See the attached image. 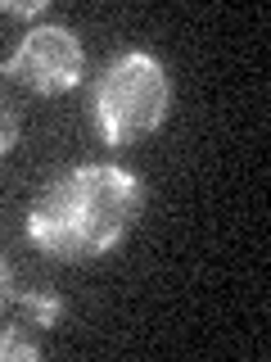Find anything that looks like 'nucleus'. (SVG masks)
<instances>
[{"instance_id":"7","label":"nucleus","mask_w":271,"mask_h":362,"mask_svg":"<svg viewBox=\"0 0 271 362\" xmlns=\"http://www.w3.org/2000/svg\"><path fill=\"white\" fill-rule=\"evenodd\" d=\"M0 14H18V18H37V14H45V0H0Z\"/></svg>"},{"instance_id":"2","label":"nucleus","mask_w":271,"mask_h":362,"mask_svg":"<svg viewBox=\"0 0 271 362\" xmlns=\"http://www.w3.org/2000/svg\"><path fill=\"white\" fill-rule=\"evenodd\" d=\"M90 109H95L100 141L104 145H131V141H140V136L163 127L167 109H172V77L158 64V54L127 50L95 77Z\"/></svg>"},{"instance_id":"4","label":"nucleus","mask_w":271,"mask_h":362,"mask_svg":"<svg viewBox=\"0 0 271 362\" xmlns=\"http://www.w3.org/2000/svg\"><path fill=\"white\" fill-rule=\"evenodd\" d=\"M14 299H18L23 317H28V326H54L59 313H64V299L54 290H23V294H14Z\"/></svg>"},{"instance_id":"6","label":"nucleus","mask_w":271,"mask_h":362,"mask_svg":"<svg viewBox=\"0 0 271 362\" xmlns=\"http://www.w3.org/2000/svg\"><path fill=\"white\" fill-rule=\"evenodd\" d=\"M14 141H18V113L9 100H0V158L14 150Z\"/></svg>"},{"instance_id":"8","label":"nucleus","mask_w":271,"mask_h":362,"mask_svg":"<svg viewBox=\"0 0 271 362\" xmlns=\"http://www.w3.org/2000/svg\"><path fill=\"white\" fill-rule=\"evenodd\" d=\"M9 303H14V267L0 258V313H5Z\"/></svg>"},{"instance_id":"1","label":"nucleus","mask_w":271,"mask_h":362,"mask_svg":"<svg viewBox=\"0 0 271 362\" xmlns=\"http://www.w3.org/2000/svg\"><path fill=\"white\" fill-rule=\"evenodd\" d=\"M145 209V181L118 163H77L28 209V240L59 263H90L131 235Z\"/></svg>"},{"instance_id":"5","label":"nucleus","mask_w":271,"mask_h":362,"mask_svg":"<svg viewBox=\"0 0 271 362\" xmlns=\"http://www.w3.org/2000/svg\"><path fill=\"white\" fill-rule=\"evenodd\" d=\"M0 362H41V344L28 335V326H5L0 331Z\"/></svg>"},{"instance_id":"3","label":"nucleus","mask_w":271,"mask_h":362,"mask_svg":"<svg viewBox=\"0 0 271 362\" xmlns=\"http://www.w3.org/2000/svg\"><path fill=\"white\" fill-rule=\"evenodd\" d=\"M82 68H86L82 37L64 23H45L18 41L9 59H0V77L37 90V95H64L82 82Z\"/></svg>"}]
</instances>
